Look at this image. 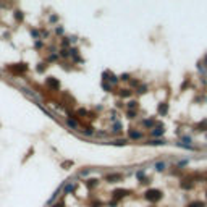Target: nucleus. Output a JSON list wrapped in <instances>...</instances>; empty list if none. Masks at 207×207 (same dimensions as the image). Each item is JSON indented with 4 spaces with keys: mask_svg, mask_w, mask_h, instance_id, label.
Returning a JSON list of instances; mask_svg holds the SVG:
<instances>
[{
    "mask_svg": "<svg viewBox=\"0 0 207 207\" xmlns=\"http://www.w3.org/2000/svg\"><path fill=\"white\" fill-rule=\"evenodd\" d=\"M146 197L149 199V201H158V199L162 197V193L157 191V189H150V191H147Z\"/></svg>",
    "mask_w": 207,
    "mask_h": 207,
    "instance_id": "nucleus-1",
    "label": "nucleus"
},
{
    "mask_svg": "<svg viewBox=\"0 0 207 207\" xmlns=\"http://www.w3.org/2000/svg\"><path fill=\"white\" fill-rule=\"evenodd\" d=\"M157 170H163V163H158V165H157Z\"/></svg>",
    "mask_w": 207,
    "mask_h": 207,
    "instance_id": "nucleus-3",
    "label": "nucleus"
},
{
    "mask_svg": "<svg viewBox=\"0 0 207 207\" xmlns=\"http://www.w3.org/2000/svg\"><path fill=\"white\" fill-rule=\"evenodd\" d=\"M188 207H204V204H202V202H199V201H197V202H191Z\"/></svg>",
    "mask_w": 207,
    "mask_h": 207,
    "instance_id": "nucleus-2",
    "label": "nucleus"
},
{
    "mask_svg": "<svg viewBox=\"0 0 207 207\" xmlns=\"http://www.w3.org/2000/svg\"><path fill=\"white\" fill-rule=\"evenodd\" d=\"M204 61H206V65H207V55H206V58H204Z\"/></svg>",
    "mask_w": 207,
    "mask_h": 207,
    "instance_id": "nucleus-4",
    "label": "nucleus"
}]
</instances>
